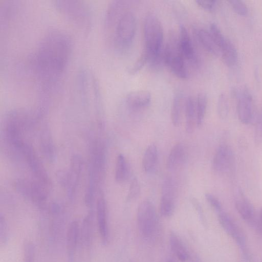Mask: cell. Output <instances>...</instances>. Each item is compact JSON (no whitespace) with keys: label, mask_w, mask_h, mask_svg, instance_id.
<instances>
[{"label":"cell","mask_w":262,"mask_h":262,"mask_svg":"<svg viewBox=\"0 0 262 262\" xmlns=\"http://www.w3.org/2000/svg\"><path fill=\"white\" fill-rule=\"evenodd\" d=\"M72 48V41L67 34L53 30L43 37L30 57L31 71L43 98L51 95L64 75Z\"/></svg>","instance_id":"obj_1"},{"label":"cell","mask_w":262,"mask_h":262,"mask_svg":"<svg viewBox=\"0 0 262 262\" xmlns=\"http://www.w3.org/2000/svg\"><path fill=\"white\" fill-rule=\"evenodd\" d=\"M144 36L149 67H157L163 61V30L161 23L153 14H148L144 24Z\"/></svg>","instance_id":"obj_2"},{"label":"cell","mask_w":262,"mask_h":262,"mask_svg":"<svg viewBox=\"0 0 262 262\" xmlns=\"http://www.w3.org/2000/svg\"><path fill=\"white\" fill-rule=\"evenodd\" d=\"M106 31L113 33L115 49L120 52L126 51L131 46L136 34L135 16L132 12L127 11Z\"/></svg>","instance_id":"obj_3"},{"label":"cell","mask_w":262,"mask_h":262,"mask_svg":"<svg viewBox=\"0 0 262 262\" xmlns=\"http://www.w3.org/2000/svg\"><path fill=\"white\" fill-rule=\"evenodd\" d=\"M164 64L177 77L181 79H186L188 77V72L185 62V58L181 52L179 38L171 32L163 50Z\"/></svg>","instance_id":"obj_4"},{"label":"cell","mask_w":262,"mask_h":262,"mask_svg":"<svg viewBox=\"0 0 262 262\" xmlns=\"http://www.w3.org/2000/svg\"><path fill=\"white\" fill-rule=\"evenodd\" d=\"M54 5L58 11L73 23L88 28L92 21V13L89 6L79 1H55Z\"/></svg>","instance_id":"obj_5"},{"label":"cell","mask_w":262,"mask_h":262,"mask_svg":"<svg viewBox=\"0 0 262 262\" xmlns=\"http://www.w3.org/2000/svg\"><path fill=\"white\" fill-rule=\"evenodd\" d=\"M137 222L139 231L143 237L149 239L155 236L158 228V218L152 202L145 200L140 204Z\"/></svg>","instance_id":"obj_6"},{"label":"cell","mask_w":262,"mask_h":262,"mask_svg":"<svg viewBox=\"0 0 262 262\" xmlns=\"http://www.w3.org/2000/svg\"><path fill=\"white\" fill-rule=\"evenodd\" d=\"M177 194L176 185L170 178L165 179L162 187L160 211L164 217H170L174 211Z\"/></svg>","instance_id":"obj_7"},{"label":"cell","mask_w":262,"mask_h":262,"mask_svg":"<svg viewBox=\"0 0 262 262\" xmlns=\"http://www.w3.org/2000/svg\"><path fill=\"white\" fill-rule=\"evenodd\" d=\"M21 152L25 158L29 167L35 177L36 181L47 187L49 184L48 174L33 147L25 143Z\"/></svg>","instance_id":"obj_8"},{"label":"cell","mask_w":262,"mask_h":262,"mask_svg":"<svg viewBox=\"0 0 262 262\" xmlns=\"http://www.w3.org/2000/svg\"><path fill=\"white\" fill-rule=\"evenodd\" d=\"M218 219L225 232L234 239L243 251L246 248V238L244 232L234 220L224 210L217 213Z\"/></svg>","instance_id":"obj_9"},{"label":"cell","mask_w":262,"mask_h":262,"mask_svg":"<svg viewBox=\"0 0 262 262\" xmlns=\"http://www.w3.org/2000/svg\"><path fill=\"white\" fill-rule=\"evenodd\" d=\"M237 99V113L239 121L249 124L253 117L252 97L246 87L235 90Z\"/></svg>","instance_id":"obj_10"},{"label":"cell","mask_w":262,"mask_h":262,"mask_svg":"<svg viewBox=\"0 0 262 262\" xmlns=\"http://www.w3.org/2000/svg\"><path fill=\"white\" fill-rule=\"evenodd\" d=\"M16 188L25 196L40 203L47 198V187L37 181L21 180L16 183Z\"/></svg>","instance_id":"obj_11"},{"label":"cell","mask_w":262,"mask_h":262,"mask_svg":"<svg viewBox=\"0 0 262 262\" xmlns=\"http://www.w3.org/2000/svg\"><path fill=\"white\" fill-rule=\"evenodd\" d=\"M234 162L232 149L228 145L222 144L217 148L212 161L213 169L219 173H225L231 168Z\"/></svg>","instance_id":"obj_12"},{"label":"cell","mask_w":262,"mask_h":262,"mask_svg":"<svg viewBox=\"0 0 262 262\" xmlns=\"http://www.w3.org/2000/svg\"><path fill=\"white\" fill-rule=\"evenodd\" d=\"M234 205L238 213L244 221L251 225L257 226L253 205L242 191L238 189L235 192Z\"/></svg>","instance_id":"obj_13"},{"label":"cell","mask_w":262,"mask_h":262,"mask_svg":"<svg viewBox=\"0 0 262 262\" xmlns=\"http://www.w3.org/2000/svg\"><path fill=\"white\" fill-rule=\"evenodd\" d=\"M96 217L100 237L105 244L108 241L109 233L106 205L102 196H100L97 201Z\"/></svg>","instance_id":"obj_14"},{"label":"cell","mask_w":262,"mask_h":262,"mask_svg":"<svg viewBox=\"0 0 262 262\" xmlns=\"http://www.w3.org/2000/svg\"><path fill=\"white\" fill-rule=\"evenodd\" d=\"M127 4L123 1H114L108 6L105 15L106 30L111 28L118 19L127 12Z\"/></svg>","instance_id":"obj_15"},{"label":"cell","mask_w":262,"mask_h":262,"mask_svg":"<svg viewBox=\"0 0 262 262\" xmlns=\"http://www.w3.org/2000/svg\"><path fill=\"white\" fill-rule=\"evenodd\" d=\"M186 158V150L182 143H178L171 148L166 161V168L168 170H175L181 167Z\"/></svg>","instance_id":"obj_16"},{"label":"cell","mask_w":262,"mask_h":262,"mask_svg":"<svg viewBox=\"0 0 262 262\" xmlns=\"http://www.w3.org/2000/svg\"><path fill=\"white\" fill-rule=\"evenodd\" d=\"M80 228L79 223L73 221L70 224L67 233V249L69 262H72L74 253L80 239Z\"/></svg>","instance_id":"obj_17"},{"label":"cell","mask_w":262,"mask_h":262,"mask_svg":"<svg viewBox=\"0 0 262 262\" xmlns=\"http://www.w3.org/2000/svg\"><path fill=\"white\" fill-rule=\"evenodd\" d=\"M185 117L186 131L191 134L198 126L196 98L192 96L185 98Z\"/></svg>","instance_id":"obj_18"},{"label":"cell","mask_w":262,"mask_h":262,"mask_svg":"<svg viewBox=\"0 0 262 262\" xmlns=\"http://www.w3.org/2000/svg\"><path fill=\"white\" fill-rule=\"evenodd\" d=\"M179 41L180 49L185 59L194 62L196 57L191 38L187 29L183 25H181L180 27Z\"/></svg>","instance_id":"obj_19"},{"label":"cell","mask_w":262,"mask_h":262,"mask_svg":"<svg viewBox=\"0 0 262 262\" xmlns=\"http://www.w3.org/2000/svg\"><path fill=\"white\" fill-rule=\"evenodd\" d=\"M185 99L181 92L176 93L173 98L171 108V120L172 124L178 127L185 115Z\"/></svg>","instance_id":"obj_20"},{"label":"cell","mask_w":262,"mask_h":262,"mask_svg":"<svg viewBox=\"0 0 262 262\" xmlns=\"http://www.w3.org/2000/svg\"><path fill=\"white\" fill-rule=\"evenodd\" d=\"M151 96L148 91H137L131 92L126 97L128 105L134 108L145 107L149 104Z\"/></svg>","instance_id":"obj_21"},{"label":"cell","mask_w":262,"mask_h":262,"mask_svg":"<svg viewBox=\"0 0 262 262\" xmlns=\"http://www.w3.org/2000/svg\"><path fill=\"white\" fill-rule=\"evenodd\" d=\"M93 239V214L89 213L83 220L80 228V239L81 246L84 250H89Z\"/></svg>","instance_id":"obj_22"},{"label":"cell","mask_w":262,"mask_h":262,"mask_svg":"<svg viewBox=\"0 0 262 262\" xmlns=\"http://www.w3.org/2000/svg\"><path fill=\"white\" fill-rule=\"evenodd\" d=\"M158 159L157 147L154 144L148 145L142 159V167L144 171L147 173L152 172L156 169Z\"/></svg>","instance_id":"obj_23"},{"label":"cell","mask_w":262,"mask_h":262,"mask_svg":"<svg viewBox=\"0 0 262 262\" xmlns=\"http://www.w3.org/2000/svg\"><path fill=\"white\" fill-rule=\"evenodd\" d=\"M169 245L173 253L181 262H186L189 258L188 251L179 236L174 232L169 235Z\"/></svg>","instance_id":"obj_24"},{"label":"cell","mask_w":262,"mask_h":262,"mask_svg":"<svg viewBox=\"0 0 262 262\" xmlns=\"http://www.w3.org/2000/svg\"><path fill=\"white\" fill-rule=\"evenodd\" d=\"M196 35L201 44L207 52L214 56H219L221 54L219 48L209 32L201 29L197 30Z\"/></svg>","instance_id":"obj_25"},{"label":"cell","mask_w":262,"mask_h":262,"mask_svg":"<svg viewBox=\"0 0 262 262\" xmlns=\"http://www.w3.org/2000/svg\"><path fill=\"white\" fill-rule=\"evenodd\" d=\"M221 54L225 64L228 67L235 65L237 60V52L233 43L227 39L221 49Z\"/></svg>","instance_id":"obj_26"},{"label":"cell","mask_w":262,"mask_h":262,"mask_svg":"<svg viewBox=\"0 0 262 262\" xmlns=\"http://www.w3.org/2000/svg\"><path fill=\"white\" fill-rule=\"evenodd\" d=\"M129 173L128 164L125 157L119 154L116 160L115 179L118 182H122L128 179Z\"/></svg>","instance_id":"obj_27"},{"label":"cell","mask_w":262,"mask_h":262,"mask_svg":"<svg viewBox=\"0 0 262 262\" xmlns=\"http://www.w3.org/2000/svg\"><path fill=\"white\" fill-rule=\"evenodd\" d=\"M207 105V98L204 93H200L196 98L197 125H202L205 116Z\"/></svg>","instance_id":"obj_28"},{"label":"cell","mask_w":262,"mask_h":262,"mask_svg":"<svg viewBox=\"0 0 262 262\" xmlns=\"http://www.w3.org/2000/svg\"><path fill=\"white\" fill-rule=\"evenodd\" d=\"M41 146L43 153L50 160L55 157V149L49 132L44 131L41 139Z\"/></svg>","instance_id":"obj_29"},{"label":"cell","mask_w":262,"mask_h":262,"mask_svg":"<svg viewBox=\"0 0 262 262\" xmlns=\"http://www.w3.org/2000/svg\"><path fill=\"white\" fill-rule=\"evenodd\" d=\"M148 57L147 52L145 50L137 60L127 69V73L130 75H135L139 72L148 62Z\"/></svg>","instance_id":"obj_30"},{"label":"cell","mask_w":262,"mask_h":262,"mask_svg":"<svg viewBox=\"0 0 262 262\" xmlns=\"http://www.w3.org/2000/svg\"><path fill=\"white\" fill-rule=\"evenodd\" d=\"M217 111L219 116L222 119H226L229 113V103L225 94L221 93L218 98Z\"/></svg>","instance_id":"obj_31"},{"label":"cell","mask_w":262,"mask_h":262,"mask_svg":"<svg viewBox=\"0 0 262 262\" xmlns=\"http://www.w3.org/2000/svg\"><path fill=\"white\" fill-rule=\"evenodd\" d=\"M209 32L221 51L227 38L224 37L218 26L214 23L210 25Z\"/></svg>","instance_id":"obj_32"},{"label":"cell","mask_w":262,"mask_h":262,"mask_svg":"<svg viewBox=\"0 0 262 262\" xmlns=\"http://www.w3.org/2000/svg\"><path fill=\"white\" fill-rule=\"evenodd\" d=\"M34 246L30 242L26 243L24 249V262H34Z\"/></svg>","instance_id":"obj_33"},{"label":"cell","mask_w":262,"mask_h":262,"mask_svg":"<svg viewBox=\"0 0 262 262\" xmlns=\"http://www.w3.org/2000/svg\"><path fill=\"white\" fill-rule=\"evenodd\" d=\"M140 187L138 180L134 178L130 184L127 199L128 200H132L136 198L139 194Z\"/></svg>","instance_id":"obj_34"},{"label":"cell","mask_w":262,"mask_h":262,"mask_svg":"<svg viewBox=\"0 0 262 262\" xmlns=\"http://www.w3.org/2000/svg\"><path fill=\"white\" fill-rule=\"evenodd\" d=\"M228 2L234 10L241 15H246L248 13V8L245 3L239 0H231Z\"/></svg>","instance_id":"obj_35"},{"label":"cell","mask_w":262,"mask_h":262,"mask_svg":"<svg viewBox=\"0 0 262 262\" xmlns=\"http://www.w3.org/2000/svg\"><path fill=\"white\" fill-rule=\"evenodd\" d=\"M205 198L217 213L223 210L221 202L214 195L209 193H206Z\"/></svg>","instance_id":"obj_36"},{"label":"cell","mask_w":262,"mask_h":262,"mask_svg":"<svg viewBox=\"0 0 262 262\" xmlns=\"http://www.w3.org/2000/svg\"><path fill=\"white\" fill-rule=\"evenodd\" d=\"M198 6L207 11H212L216 7V1L197 0L195 1Z\"/></svg>","instance_id":"obj_37"},{"label":"cell","mask_w":262,"mask_h":262,"mask_svg":"<svg viewBox=\"0 0 262 262\" xmlns=\"http://www.w3.org/2000/svg\"><path fill=\"white\" fill-rule=\"evenodd\" d=\"M8 235V227L5 218L1 215L0 217V237L2 243L6 241Z\"/></svg>","instance_id":"obj_38"},{"label":"cell","mask_w":262,"mask_h":262,"mask_svg":"<svg viewBox=\"0 0 262 262\" xmlns=\"http://www.w3.org/2000/svg\"><path fill=\"white\" fill-rule=\"evenodd\" d=\"M262 137V121H259L257 124L255 131V138L256 142H259Z\"/></svg>","instance_id":"obj_39"},{"label":"cell","mask_w":262,"mask_h":262,"mask_svg":"<svg viewBox=\"0 0 262 262\" xmlns=\"http://www.w3.org/2000/svg\"><path fill=\"white\" fill-rule=\"evenodd\" d=\"M260 228L262 229V208L260 209L259 215Z\"/></svg>","instance_id":"obj_40"},{"label":"cell","mask_w":262,"mask_h":262,"mask_svg":"<svg viewBox=\"0 0 262 262\" xmlns=\"http://www.w3.org/2000/svg\"><path fill=\"white\" fill-rule=\"evenodd\" d=\"M167 262H175L174 261H173L172 259H169L168 260Z\"/></svg>","instance_id":"obj_41"}]
</instances>
